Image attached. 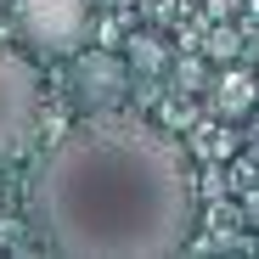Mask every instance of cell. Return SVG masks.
Wrapping results in <instances>:
<instances>
[{"label": "cell", "mask_w": 259, "mask_h": 259, "mask_svg": "<svg viewBox=\"0 0 259 259\" xmlns=\"http://www.w3.org/2000/svg\"><path fill=\"white\" fill-rule=\"evenodd\" d=\"M39 68L23 51H0V163L28 152L34 130H39Z\"/></svg>", "instance_id": "3957f363"}, {"label": "cell", "mask_w": 259, "mask_h": 259, "mask_svg": "<svg viewBox=\"0 0 259 259\" xmlns=\"http://www.w3.org/2000/svg\"><path fill=\"white\" fill-rule=\"evenodd\" d=\"M130 68H141V73L152 68V73H158V68H163V39L136 34V39H130Z\"/></svg>", "instance_id": "8992f818"}, {"label": "cell", "mask_w": 259, "mask_h": 259, "mask_svg": "<svg viewBox=\"0 0 259 259\" xmlns=\"http://www.w3.org/2000/svg\"><path fill=\"white\" fill-rule=\"evenodd\" d=\"M253 102H259V84L248 73H220L214 79V113L220 118H248Z\"/></svg>", "instance_id": "5b68a950"}, {"label": "cell", "mask_w": 259, "mask_h": 259, "mask_svg": "<svg viewBox=\"0 0 259 259\" xmlns=\"http://www.w3.org/2000/svg\"><path fill=\"white\" fill-rule=\"evenodd\" d=\"M73 96L84 102V113H113L130 96V62L113 51H79L73 62Z\"/></svg>", "instance_id": "277c9868"}, {"label": "cell", "mask_w": 259, "mask_h": 259, "mask_svg": "<svg viewBox=\"0 0 259 259\" xmlns=\"http://www.w3.org/2000/svg\"><path fill=\"white\" fill-rule=\"evenodd\" d=\"M28 226L62 259H163L197 226L186 152L147 118L91 113L28 169Z\"/></svg>", "instance_id": "6da1fadb"}, {"label": "cell", "mask_w": 259, "mask_h": 259, "mask_svg": "<svg viewBox=\"0 0 259 259\" xmlns=\"http://www.w3.org/2000/svg\"><path fill=\"white\" fill-rule=\"evenodd\" d=\"M12 28L28 57H79L91 39V0H12Z\"/></svg>", "instance_id": "7a4b0ae2"}]
</instances>
